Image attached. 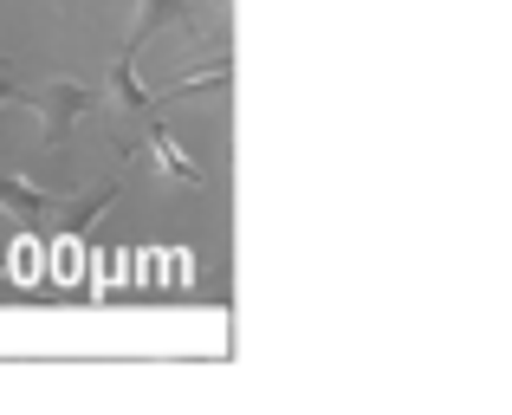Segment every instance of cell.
Masks as SVG:
<instances>
[{
    "mask_svg": "<svg viewBox=\"0 0 512 415\" xmlns=\"http://www.w3.org/2000/svg\"><path fill=\"white\" fill-rule=\"evenodd\" d=\"M227 78H234V65H227V59H214V65H201V72H188V78H175V85H163L156 98L175 104V98H195V91H221Z\"/></svg>",
    "mask_w": 512,
    "mask_h": 415,
    "instance_id": "8992f818",
    "label": "cell"
},
{
    "mask_svg": "<svg viewBox=\"0 0 512 415\" xmlns=\"http://www.w3.org/2000/svg\"><path fill=\"white\" fill-rule=\"evenodd\" d=\"M0 104H26V78L13 72L7 59H0Z\"/></svg>",
    "mask_w": 512,
    "mask_h": 415,
    "instance_id": "52a82bcc",
    "label": "cell"
},
{
    "mask_svg": "<svg viewBox=\"0 0 512 415\" xmlns=\"http://www.w3.org/2000/svg\"><path fill=\"white\" fill-rule=\"evenodd\" d=\"M124 143H130V150H143L156 169H163V176L182 182V189H208V176H201V169L182 156V143H175L169 130H163V117H150V124H130V137H124Z\"/></svg>",
    "mask_w": 512,
    "mask_h": 415,
    "instance_id": "7a4b0ae2",
    "label": "cell"
},
{
    "mask_svg": "<svg viewBox=\"0 0 512 415\" xmlns=\"http://www.w3.org/2000/svg\"><path fill=\"white\" fill-rule=\"evenodd\" d=\"M0 208L20 214V221H33V227H65L59 208H72V202H59V195H46L39 182H26V176H13V169H0Z\"/></svg>",
    "mask_w": 512,
    "mask_h": 415,
    "instance_id": "277c9868",
    "label": "cell"
},
{
    "mask_svg": "<svg viewBox=\"0 0 512 415\" xmlns=\"http://www.w3.org/2000/svg\"><path fill=\"white\" fill-rule=\"evenodd\" d=\"M26 104L39 111V130H46V143L59 150V143L72 137V124L98 104V85H85V78H46V85H26Z\"/></svg>",
    "mask_w": 512,
    "mask_h": 415,
    "instance_id": "6da1fadb",
    "label": "cell"
},
{
    "mask_svg": "<svg viewBox=\"0 0 512 415\" xmlns=\"http://www.w3.org/2000/svg\"><path fill=\"white\" fill-rule=\"evenodd\" d=\"M104 98L117 104V111L130 117V124H150V117H163V98H156L150 85H137V52H117V65H111V85H104Z\"/></svg>",
    "mask_w": 512,
    "mask_h": 415,
    "instance_id": "3957f363",
    "label": "cell"
},
{
    "mask_svg": "<svg viewBox=\"0 0 512 415\" xmlns=\"http://www.w3.org/2000/svg\"><path fill=\"white\" fill-rule=\"evenodd\" d=\"M163 26H182V33H195V7L188 0H137V20H130V52H143Z\"/></svg>",
    "mask_w": 512,
    "mask_h": 415,
    "instance_id": "5b68a950",
    "label": "cell"
}]
</instances>
